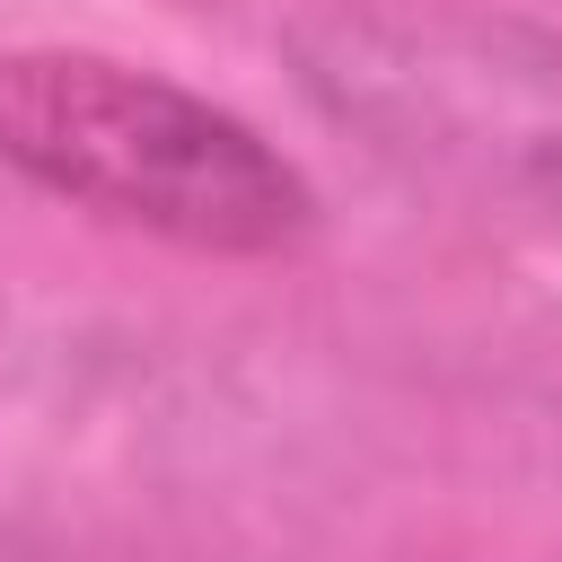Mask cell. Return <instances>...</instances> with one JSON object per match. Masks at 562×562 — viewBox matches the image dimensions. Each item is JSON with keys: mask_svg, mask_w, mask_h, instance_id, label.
I'll use <instances>...</instances> for the list:
<instances>
[{"mask_svg": "<svg viewBox=\"0 0 562 562\" xmlns=\"http://www.w3.org/2000/svg\"><path fill=\"white\" fill-rule=\"evenodd\" d=\"M299 97L378 167L562 228V35L457 0H325L281 35Z\"/></svg>", "mask_w": 562, "mask_h": 562, "instance_id": "cell-1", "label": "cell"}, {"mask_svg": "<svg viewBox=\"0 0 562 562\" xmlns=\"http://www.w3.org/2000/svg\"><path fill=\"white\" fill-rule=\"evenodd\" d=\"M0 167L193 255H290L316 228V184L246 114L88 44L0 53Z\"/></svg>", "mask_w": 562, "mask_h": 562, "instance_id": "cell-2", "label": "cell"}]
</instances>
